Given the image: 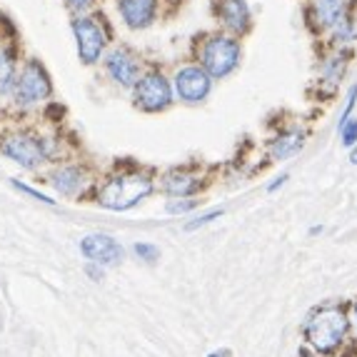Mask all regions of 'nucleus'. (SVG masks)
<instances>
[{"mask_svg": "<svg viewBox=\"0 0 357 357\" xmlns=\"http://www.w3.org/2000/svg\"><path fill=\"white\" fill-rule=\"evenodd\" d=\"M50 77L45 73V68L38 63V60H25V66L20 68L18 77H15V85H13V96L15 102L23 107L38 105L40 100L50 96Z\"/></svg>", "mask_w": 357, "mask_h": 357, "instance_id": "20e7f679", "label": "nucleus"}, {"mask_svg": "<svg viewBox=\"0 0 357 357\" xmlns=\"http://www.w3.org/2000/svg\"><path fill=\"white\" fill-rule=\"evenodd\" d=\"M218 218H222V210H210V213L200 215V218H195V220L188 222V225H185V230H188V232H195V230H200V227L210 225L213 220H218Z\"/></svg>", "mask_w": 357, "mask_h": 357, "instance_id": "412c9836", "label": "nucleus"}, {"mask_svg": "<svg viewBox=\"0 0 357 357\" xmlns=\"http://www.w3.org/2000/svg\"><path fill=\"white\" fill-rule=\"evenodd\" d=\"M66 3L73 13H85L90 6H93V0H66Z\"/></svg>", "mask_w": 357, "mask_h": 357, "instance_id": "b1692460", "label": "nucleus"}, {"mask_svg": "<svg viewBox=\"0 0 357 357\" xmlns=\"http://www.w3.org/2000/svg\"><path fill=\"white\" fill-rule=\"evenodd\" d=\"M173 102V90L162 73H148L135 85V105L145 113H160Z\"/></svg>", "mask_w": 357, "mask_h": 357, "instance_id": "0eeeda50", "label": "nucleus"}, {"mask_svg": "<svg viewBox=\"0 0 357 357\" xmlns=\"http://www.w3.org/2000/svg\"><path fill=\"white\" fill-rule=\"evenodd\" d=\"M355 100H357V85H352L350 88V96H347V105H345V113L340 115V126L337 128H342L350 120V113H352V107H355Z\"/></svg>", "mask_w": 357, "mask_h": 357, "instance_id": "5701e85b", "label": "nucleus"}, {"mask_svg": "<svg viewBox=\"0 0 357 357\" xmlns=\"http://www.w3.org/2000/svg\"><path fill=\"white\" fill-rule=\"evenodd\" d=\"M85 273H88L93 280H102V268L100 265H96V262H90L88 268H85Z\"/></svg>", "mask_w": 357, "mask_h": 357, "instance_id": "393cba45", "label": "nucleus"}, {"mask_svg": "<svg viewBox=\"0 0 357 357\" xmlns=\"http://www.w3.org/2000/svg\"><path fill=\"white\" fill-rule=\"evenodd\" d=\"M208 357H230V352H227V350H220V352H210Z\"/></svg>", "mask_w": 357, "mask_h": 357, "instance_id": "bb28decb", "label": "nucleus"}, {"mask_svg": "<svg viewBox=\"0 0 357 357\" xmlns=\"http://www.w3.org/2000/svg\"><path fill=\"white\" fill-rule=\"evenodd\" d=\"M303 140H305V135L300 130H287V132H282V135H278L273 143H270V155H273V160L292 158V155L303 148Z\"/></svg>", "mask_w": 357, "mask_h": 357, "instance_id": "dca6fc26", "label": "nucleus"}, {"mask_svg": "<svg viewBox=\"0 0 357 357\" xmlns=\"http://www.w3.org/2000/svg\"><path fill=\"white\" fill-rule=\"evenodd\" d=\"M200 188H203V180L190 170H170L162 178V190L173 197H195Z\"/></svg>", "mask_w": 357, "mask_h": 357, "instance_id": "f8f14e48", "label": "nucleus"}, {"mask_svg": "<svg viewBox=\"0 0 357 357\" xmlns=\"http://www.w3.org/2000/svg\"><path fill=\"white\" fill-rule=\"evenodd\" d=\"M317 18L322 20L325 28H333V30L350 23L345 13V0H317Z\"/></svg>", "mask_w": 357, "mask_h": 357, "instance_id": "2eb2a0df", "label": "nucleus"}, {"mask_svg": "<svg viewBox=\"0 0 357 357\" xmlns=\"http://www.w3.org/2000/svg\"><path fill=\"white\" fill-rule=\"evenodd\" d=\"M135 255L145 262H155L160 257V248L153 243H135Z\"/></svg>", "mask_w": 357, "mask_h": 357, "instance_id": "6ab92c4d", "label": "nucleus"}, {"mask_svg": "<svg viewBox=\"0 0 357 357\" xmlns=\"http://www.w3.org/2000/svg\"><path fill=\"white\" fill-rule=\"evenodd\" d=\"M107 75L123 88H135L140 80V60L126 48H118L105 58Z\"/></svg>", "mask_w": 357, "mask_h": 357, "instance_id": "9d476101", "label": "nucleus"}, {"mask_svg": "<svg viewBox=\"0 0 357 357\" xmlns=\"http://www.w3.org/2000/svg\"><path fill=\"white\" fill-rule=\"evenodd\" d=\"M118 8L126 25L132 30L148 28L155 20V0H120Z\"/></svg>", "mask_w": 357, "mask_h": 357, "instance_id": "9b49d317", "label": "nucleus"}, {"mask_svg": "<svg viewBox=\"0 0 357 357\" xmlns=\"http://www.w3.org/2000/svg\"><path fill=\"white\" fill-rule=\"evenodd\" d=\"M350 333V315L342 305H320L307 315L303 335L317 355H333Z\"/></svg>", "mask_w": 357, "mask_h": 357, "instance_id": "f257e3e1", "label": "nucleus"}, {"mask_svg": "<svg viewBox=\"0 0 357 357\" xmlns=\"http://www.w3.org/2000/svg\"><path fill=\"white\" fill-rule=\"evenodd\" d=\"M80 250L90 262H96L100 268L102 265H118L126 255L118 240L110 238V235H100V232H93V235L80 240Z\"/></svg>", "mask_w": 357, "mask_h": 357, "instance_id": "6e6552de", "label": "nucleus"}, {"mask_svg": "<svg viewBox=\"0 0 357 357\" xmlns=\"http://www.w3.org/2000/svg\"><path fill=\"white\" fill-rule=\"evenodd\" d=\"M352 312H355V328H357V300H355V305H352Z\"/></svg>", "mask_w": 357, "mask_h": 357, "instance_id": "c85d7f7f", "label": "nucleus"}, {"mask_svg": "<svg viewBox=\"0 0 357 357\" xmlns=\"http://www.w3.org/2000/svg\"><path fill=\"white\" fill-rule=\"evenodd\" d=\"M153 178L148 173H140V170H126V173H118L113 178H107L105 183L98 188L96 200L107 210H115V213H123V210L135 208L140 200L153 192Z\"/></svg>", "mask_w": 357, "mask_h": 357, "instance_id": "f03ea898", "label": "nucleus"}, {"mask_svg": "<svg viewBox=\"0 0 357 357\" xmlns=\"http://www.w3.org/2000/svg\"><path fill=\"white\" fill-rule=\"evenodd\" d=\"M218 15L222 18V23L235 33H245L250 25V8L245 0H220L218 6Z\"/></svg>", "mask_w": 357, "mask_h": 357, "instance_id": "4468645a", "label": "nucleus"}, {"mask_svg": "<svg viewBox=\"0 0 357 357\" xmlns=\"http://www.w3.org/2000/svg\"><path fill=\"white\" fill-rule=\"evenodd\" d=\"M15 77H18V70H15V55H13V50L0 48V96L13 93Z\"/></svg>", "mask_w": 357, "mask_h": 357, "instance_id": "f3484780", "label": "nucleus"}, {"mask_svg": "<svg viewBox=\"0 0 357 357\" xmlns=\"http://www.w3.org/2000/svg\"><path fill=\"white\" fill-rule=\"evenodd\" d=\"M210 85H213L210 75L197 66L183 68V70H178V75H175V93H178V98L185 102L205 100L210 93Z\"/></svg>", "mask_w": 357, "mask_h": 357, "instance_id": "1a4fd4ad", "label": "nucleus"}, {"mask_svg": "<svg viewBox=\"0 0 357 357\" xmlns=\"http://www.w3.org/2000/svg\"><path fill=\"white\" fill-rule=\"evenodd\" d=\"M287 180H290V175H287V173H282L280 178H275L273 183L268 185V192H275V190H278V188H282V185H285Z\"/></svg>", "mask_w": 357, "mask_h": 357, "instance_id": "a878e982", "label": "nucleus"}, {"mask_svg": "<svg viewBox=\"0 0 357 357\" xmlns=\"http://www.w3.org/2000/svg\"><path fill=\"white\" fill-rule=\"evenodd\" d=\"M0 153L28 170H36L53 155V140L33 132H10L0 140Z\"/></svg>", "mask_w": 357, "mask_h": 357, "instance_id": "7ed1b4c3", "label": "nucleus"}, {"mask_svg": "<svg viewBox=\"0 0 357 357\" xmlns=\"http://www.w3.org/2000/svg\"><path fill=\"white\" fill-rule=\"evenodd\" d=\"M50 183L60 195H77L88 185V173L80 165H63L53 173Z\"/></svg>", "mask_w": 357, "mask_h": 357, "instance_id": "ddd939ff", "label": "nucleus"}, {"mask_svg": "<svg viewBox=\"0 0 357 357\" xmlns=\"http://www.w3.org/2000/svg\"><path fill=\"white\" fill-rule=\"evenodd\" d=\"M73 33H75L80 60H83L85 66L98 63L107 43V33H105V28H102V23H98V18L77 15V18L73 20Z\"/></svg>", "mask_w": 357, "mask_h": 357, "instance_id": "423d86ee", "label": "nucleus"}, {"mask_svg": "<svg viewBox=\"0 0 357 357\" xmlns=\"http://www.w3.org/2000/svg\"><path fill=\"white\" fill-rule=\"evenodd\" d=\"M197 205H200V200H195V197H173V200L167 203V213L185 215V213H190V210H195Z\"/></svg>", "mask_w": 357, "mask_h": 357, "instance_id": "a211bd4d", "label": "nucleus"}, {"mask_svg": "<svg viewBox=\"0 0 357 357\" xmlns=\"http://www.w3.org/2000/svg\"><path fill=\"white\" fill-rule=\"evenodd\" d=\"M200 60H203V70L210 77H225L230 75L240 63V45L238 40H232L227 36H215L205 40L203 50H200Z\"/></svg>", "mask_w": 357, "mask_h": 357, "instance_id": "39448f33", "label": "nucleus"}, {"mask_svg": "<svg viewBox=\"0 0 357 357\" xmlns=\"http://www.w3.org/2000/svg\"><path fill=\"white\" fill-rule=\"evenodd\" d=\"M350 162H352V165H357V145L350 150Z\"/></svg>", "mask_w": 357, "mask_h": 357, "instance_id": "cd10ccee", "label": "nucleus"}, {"mask_svg": "<svg viewBox=\"0 0 357 357\" xmlns=\"http://www.w3.org/2000/svg\"><path fill=\"white\" fill-rule=\"evenodd\" d=\"M10 185L15 188V190H20V192H25V195H30V197H36V200H40V203H45V205H55V200H50L48 195H43L40 190H33L30 185H23V183H18V180H10Z\"/></svg>", "mask_w": 357, "mask_h": 357, "instance_id": "4be33fe9", "label": "nucleus"}, {"mask_svg": "<svg viewBox=\"0 0 357 357\" xmlns=\"http://www.w3.org/2000/svg\"><path fill=\"white\" fill-rule=\"evenodd\" d=\"M340 130V137H342V145L345 148H355L357 145V120H347L345 126L337 128Z\"/></svg>", "mask_w": 357, "mask_h": 357, "instance_id": "aec40b11", "label": "nucleus"}]
</instances>
